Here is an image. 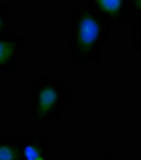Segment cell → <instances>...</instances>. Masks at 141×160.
<instances>
[{
  "mask_svg": "<svg viewBox=\"0 0 141 160\" xmlns=\"http://www.w3.org/2000/svg\"><path fill=\"white\" fill-rule=\"evenodd\" d=\"M24 38L21 34L0 36V75H17L22 70Z\"/></svg>",
  "mask_w": 141,
  "mask_h": 160,
  "instance_id": "3",
  "label": "cell"
},
{
  "mask_svg": "<svg viewBox=\"0 0 141 160\" xmlns=\"http://www.w3.org/2000/svg\"><path fill=\"white\" fill-rule=\"evenodd\" d=\"M10 5L0 0V36L10 34V26H12V12Z\"/></svg>",
  "mask_w": 141,
  "mask_h": 160,
  "instance_id": "8",
  "label": "cell"
},
{
  "mask_svg": "<svg viewBox=\"0 0 141 160\" xmlns=\"http://www.w3.org/2000/svg\"><path fill=\"white\" fill-rule=\"evenodd\" d=\"M129 51L141 63V17L129 19Z\"/></svg>",
  "mask_w": 141,
  "mask_h": 160,
  "instance_id": "7",
  "label": "cell"
},
{
  "mask_svg": "<svg viewBox=\"0 0 141 160\" xmlns=\"http://www.w3.org/2000/svg\"><path fill=\"white\" fill-rule=\"evenodd\" d=\"M77 160H121V157L114 153H90V155H82Z\"/></svg>",
  "mask_w": 141,
  "mask_h": 160,
  "instance_id": "9",
  "label": "cell"
},
{
  "mask_svg": "<svg viewBox=\"0 0 141 160\" xmlns=\"http://www.w3.org/2000/svg\"><path fill=\"white\" fill-rule=\"evenodd\" d=\"M0 160H22L21 136L0 135Z\"/></svg>",
  "mask_w": 141,
  "mask_h": 160,
  "instance_id": "6",
  "label": "cell"
},
{
  "mask_svg": "<svg viewBox=\"0 0 141 160\" xmlns=\"http://www.w3.org/2000/svg\"><path fill=\"white\" fill-rule=\"evenodd\" d=\"M71 89L58 75H34L31 83V123L36 128L61 124Z\"/></svg>",
  "mask_w": 141,
  "mask_h": 160,
  "instance_id": "2",
  "label": "cell"
},
{
  "mask_svg": "<svg viewBox=\"0 0 141 160\" xmlns=\"http://www.w3.org/2000/svg\"><path fill=\"white\" fill-rule=\"evenodd\" d=\"M80 3L104 16L112 26H121L131 19V0H82Z\"/></svg>",
  "mask_w": 141,
  "mask_h": 160,
  "instance_id": "4",
  "label": "cell"
},
{
  "mask_svg": "<svg viewBox=\"0 0 141 160\" xmlns=\"http://www.w3.org/2000/svg\"><path fill=\"white\" fill-rule=\"evenodd\" d=\"M131 17H141V0H131Z\"/></svg>",
  "mask_w": 141,
  "mask_h": 160,
  "instance_id": "10",
  "label": "cell"
},
{
  "mask_svg": "<svg viewBox=\"0 0 141 160\" xmlns=\"http://www.w3.org/2000/svg\"><path fill=\"white\" fill-rule=\"evenodd\" d=\"M112 24L82 3H73L68 17V44L70 62L75 67L99 63L102 60V48L110 43Z\"/></svg>",
  "mask_w": 141,
  "mask_h": 160,
  "instance_id": "1",
  "label": "cell"
},
{
  "mask_svg": "<svg viewBox=\"0 0 141 160\" xmlns=\"http://www.w3.org/2000/svg\"><path fill=\"white\" fill-rule=\"evenodd\" d=\"M22 160H53V142L49 135H21Z\"/></svg>",
  "mask_w": 141,
  "mask_h": 160,
  "instance_id": "5",
  "label": "cell"
}]
</instances>
